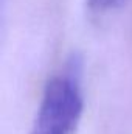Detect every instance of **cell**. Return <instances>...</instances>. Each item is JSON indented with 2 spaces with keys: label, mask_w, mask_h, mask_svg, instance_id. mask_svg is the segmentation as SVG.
I'll use <instances>...</instances> for the list:
<instances>
[{
  "label": "cell",
  "mask_w": 132,
  "mask_h": 134,
  "mask_svg": "<svg viewBox=\"0 0 132 134\" xmlns=\"http://www.w3.org/2000/svg\"><path fill=\"white\" fill-rule=\"evenodd\" d=\"M81 69L71 61L45 86L31 134H76L82 115Z\"/></svg>",
  "instance_id": "6da1fadb"
},
{
  "label": "cell",
  "mask_w": 132,
  "mask_h": 134,
  "mask_svg": "<svg viewBox=\"0 0 132 134\" xmlns=\"http://www.w3.org/2000/svg\"><path fill=\"white\" fill-rule=\"evenodd\" d=\"M115 0H89L90 6L95 9V11H104L107 8H110L113 5Z\"/></svg>",
  "instance_id": "7a4b0ae2"
}]
</instances>
